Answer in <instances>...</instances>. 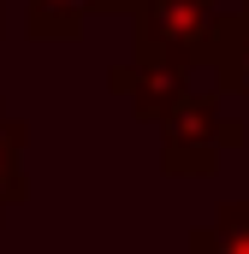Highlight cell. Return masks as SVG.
Returning <instances> with one entry per match:
<instances>
[{
	"label": "cell",
	"mask_w": 249,
	"mask_h": 254,
	"mask_svg": "<svg viewBox=\"0 0 249 254\" xmlns=\"http://www.w3.org/2000/svg\"><path fill=\"white\" fill-rule=\"evenodd\" d=\"M130 12H136V54L142 60H172L184 71L196 60H208L220 0H130Z\"/></svg>",
	"instance_id": "1"
},
{
	"label": "cell",
	"mask_w": 249,
	"mask_h": 254,
	"mask_svg": "<svg viewBox=\"0 0 249 254\" xmlns=\"http://www.w3.org/2000/svg\"><path fill=\"white\" fill-rule=\"evenodd\" d=\"M160 125H166V154H160L166 172H214L220 154L249 136L238 119H220V107L208 95H184Z\"/></svg>",
	"instance_id": "2"
},
{
	"label": "cell",
	"mask_w": 249,
	"mask_h": 254,
	"mask_svg": "<svg viewBox=\"0 0 249 254\" xmlns=\"http://www.w3.org/2000/svg\"><path fill=\"white\" fill-rule=\"evenodd\" d=\"M113 83L130 95V107H136L142 119H166V113L190 95V89H184V65H172V60H142V54H136L130 71H113Z\"/></svg>",
	"instance_id": "3"
},
{
	"label": "cell",
	"mask_w": 249,
	"mask_h": 254,
	"mask_svg": "<svg viewBox=\"0 0 249 254\" xmlns=\"http://www.w3.org/2000/svg\"><path fill=\"white\" fill-rule=\"evenodd\" d=\"M208 65L220 71V83H226L232 95H249V12H238V18H220V24H214Z\"/></svg>",
	"instance_id": "4"
},
{
	"label": "cell",
	"mask_w": 249,
	"mask_h": 254,
	"mask_svg": "<svg viewBox=\"0 0 249 254\" xmlns=\"http://www.w3.org/2000/svg\"><path fill=\"white\" fill-rule=\"evenodd\" d=\"M130 0H30V36H77L95 12H124Z\"/></svg>",
	"instance_id": "5"
},
{
	"label": "cell",
	"mask_w": 249,
	"mask_h": 254,
	"mask_svg": "<svg viewBox=\"0 0 249 254\" xmlns=\"http://www.w3.org/2000/svg\"><path fill=\"white\" fill-rule=\"evenodd\" d=\"M24 125L18 119H6V107H0V213L24 195Z\"/></svg>",
	"instance_id": "6"
},
{
	"label": "cell",
	"mask_w": 249,
	"mask_h": 254,
	"mask_svg": "<svg viewBox=\"0 0 249 254\" xmlns=\"http://www.w3.org/2000/svg\"><path fill=\"white\" fill-rule=\"evenodd\" d=\"M244 12H249V6H244Z\"/></svg>",
	"instance_id": "7"
},
{
	"label": "cell",
	"mask_w": 249,
	"mask_h": 254,
	"mask_svg": "<svg viewBox=\"0 0 249 254\" xmlns=\"http://www.w3.org/2000/svg\"><path fill=\"white\" fill-rule=\"evenodd\" d=\"M190 254H196V249H190Z\"/></svg>",
	"instance_id": "8"
}]
</instances>
